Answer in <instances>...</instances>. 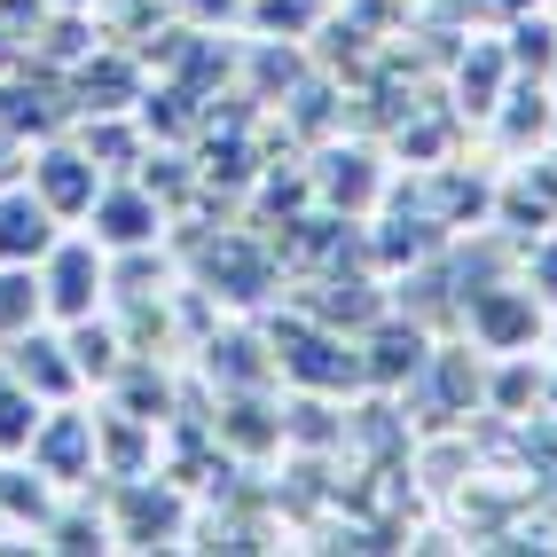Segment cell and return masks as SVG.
I'll return each instance as SVG.
<instances>
[{
    "instance_id": "cell-1",
    "label": "cell",
    "mask_w": 557,
    "mask_h": 557,
    "mask_svg": "<svg viewBox=\"0 0 557 557\" xmlns=\"http://www.w3.org/2000/svg\"><path fill=\"white\" fill-rule=\"evenodd\" d=\"M259 330H268V354H275V385H290V393H330V400L369 393V385H361V346L346 338V330H330L322 314H307L299 299H283V314L268 307V314H259Z\"/></svg>"
},
{
    "instance_id": "cell-2",
    "label": "cell",
    "mask_w": 557,
    "mask_h": 557,
    "mask_svg": "<svg viewBox=\"0 0 557 557\" xmlns=\"http://www.w3.org/2000/svg\"><path fill=\"white\" fill-rule=\"evenodd\" d=\"M102 510H110V534L119 549H189V518L197 495L181 487L173 471H141V479H95Z\"/></svg>"
},
{
    "instance_id": "cell-3",
    "label": "cell",
    "mask_w": 557,
    "mask_h": 557,
    "mask_svg": "<svg viewBox=\"0 0 557 557\" xmlns=\"http://www.w3.org/2000/svg\"><path fill=\"white\" fill-rule=\"evenodd\" d=\"M456 330L479 346V354H534L542 330H549V307L527 275H495V283H471L463 307H456Z\"/></svg>"
},
{
    "instance_id": "cell-4",
    "label": "cell",
    "mask_w": 557,
    "mask_h": 557,
    "mask_svg": "<svg viewBox=\"0 0 557 557\" xmlns=\"http://www.w3.org/2000/svg\"><path fill=\"white\" fill-rule=\"evenodd\" d=\"M40 299H48V322H79V314H102L110 307V251L87 236V228H63L40 259Z\"/></svg>"
},
{
    "instance_id": "cell-5",
    "label": "cell",
    "mask_w": 557,
    "mask_h": 557,
    "mask_svg": "<svg viewBox=\"0 0 557 557\" xmlns=\"http://www.w3.org/2000/svg\"><path fill=\"white\" fill-rule=\"evenodd\" d=\"M307 181H314V205L369 220V212L385 205V181H393V173H385V150H377V141H346V126H338L330 141H314Z\"/></svg>"
},
{
    "instance_id": "cell-6",
    "label": "cell",
    "mask_w": 557,
    "mask_h": 557,
    "mask_svg": "<svg viewBox=\"0 0 557 557\" xmlns=\"http://www.w3.org/2000/svg\"><path fill=\"white\" fill-rule=\"evenodd\" d=\"M71 79L55 63L40 55H24L9 79H0V134H16V141H48V134H71Z\"/></svg>"
},
{
    "instance_id": "cell-7",
    "label": "cell",
    "mask_w": 557,
    "mask_h": 557,
    "mask_svg": "<svg viewBox=\"0 0 557 557\" xmlns=\"http://www.w3.org/2000/svg\"><path fill=\"white\" fill-rule=\"evenodd\" d=\"M24 189L40 197L63 228H79L95 189H102V165L79 150V134H48V141H32V165H24Z\"/></svg>"
},
{
    "instance_id": "cell-8",
    "label": "cell",
    "mask_w": 557,
    "mask_h": 557,
    "mask_svg": "<svg viewBox=\"0 0 557 557\" xmlns=\"http://www.w3.org/2000/svg\"><path fill=\"white\" fill-rule=\"evenodd\" d=\"M32 463H40L63 495H79V487H95V408H87V393L79 400H55V408H40V424H32V448H24Z\"/></svg>"
},
{
    "instance_id": "cell-9",
    "label": "cell",
    "mask_w": 557,
    "mask_h": 557,
    "mask_svg": "<svg viewBox=\"0 0 557 557\" xmlns=\"http://www.w3.org/2000/svg\"><path fill=\"white\" fill-rule=\"evenodd\" d=\"M165 197L150 189L141 173H119V181H102L95 189V205H87V220L79 228L102 244V251H134V244H165Z\"/></svg>"
},
{
    "instance_id": "cell-10",
    "label": "cell",
    "mask_w": 557,
    "mask_h": 557,
    "mask_svg": "<svg viewBox=\"0 0 557 557\" xmlns=\"http://www.w3.org/2000/svg\"><path fill=\"white\" fill-rule=\"evenodd\" d=\"M432 338H440V330H424L417 314L385 307V314H377V322H369L361 338H354V346H361V385L393 400V393H400V385H408V377H417V369L432 361Z\"/></svg>"
},
{
    "instance_id": "cell-11",
    "label": "cell",
    "mask_w": 557,
    "mask_h": 557,
    "mask_svg": "<svg viewBox=\"0 0 557 557\" xmlns=\"http://www.w3.org/2000/svg\"><path fill=\"white\" fill-rule=\"evenodd\" d=\"M197 369L212 393H236V385H275V354H268V330L259 314H220L197 346Z\"/></svg>"
},
{
    "instance_id": "cell-12",
    "label": "cell",
    "mask_w": 557,
    "mask_h": 557,
    "mask_svg": "<svg viewBox=\"0 0 557 557\" xmlns=\"http://www.w3.org/2000/svg\"><path fill=\"white\" fill-rule=\"evenodd\" d=\"M63 79H71V110L95 119V110H134L141 87H150V63H141V48H126V40H102L95 55L71 63Z\"/></svg>"
},
{
    "instance_id": "cell-13",
    "label": "cell",
    "mask_w": 557,
    "mask_h": 557,
    "mask_svg": "<svg viewBox=\"0 0 557 557\" xmlns=\"http://www.w3.org/2000/svg\"><path fill=\"white\" fill-rule=\"evenodd\" d=\"M0 361L16 369V377L40 393L48 408L55 400H79L87 393V377H79V361H71V346H63V322H32V330H16V338H0Z\"/></svg>"
},
{
    "instance_id": "cell-14",
    "label": "cell",
    "mask_w": 557,
    "mask_h": 557,
    "mask_svg": "<svg viewBox=\"0 0 557 557\" xmlns=\"http://www.w3.org/2000/svg\"><path fill=\"white\" fill-rule=\"evenodd\" d=\"M487 228H503L510 244H527L542 228H557V158L534 150V158H518L510 181H495V220Z\"/></svg>"
},
{
    "instance_id": "cell-15",
    "label": "cell",
    "mask_w": 557,
    "mask_h": 557,
    "mask_svg": "<svg viewBox=\"0 0 557 557\" xmlns=\"http://www.w3.org/2000/svg\"><path fill=\"white\" fill-rule=\"evenodd\" d=\"M165 463V432L150 417H126V408H110L95 393V471L102 479H141Z\"/></svg>"
},
{
    "instance_id": "cell-16",
    "label": "cell",
    "mask_w": 557,
    "mask_h": 557,
    "mask_svg": "<svg viewBox=\"0 0 557 557\" xmlns=\"http://www.w3.org/2000/svg\"><path fill=\"white\" fill-rule=\"evenodd\" d=\"M55 236H63V220L32 197L24 181H9V189H0V268H40Z\"/></svg>"
},
{
    "instance_id": "cell-17",
    "label": "cell",
    "mask_w": 557,
    "mask_h": 557,
    "mask_svg": "<svg viewBox=\"0 0 557 557\" xmlns=\"http://www.w3.org/2000/svg\"><path fill=\"white\" fill-rule=\"evenodd\" d=\"M487 126L503 134V150H510V158L549 150V126H557V95H549V79H510Z\"/></svg>"
},
{
    "instance_id": "cell-18",
    "label": "cell",
    "mask_w": 557,
    "mask_h": 557,
    "mask_svg": "<svg viewBox=\"0 0 557 557\" xmlns=\"http://www.w3.org/2000/svg\"><path fill=\"white\" fill-rule=\"evenodd\" d=\"M40 549H55V557H102V549H119V534H110V510H102V487L63 495L55 518L40 527Z\"/></svg>"
},
{
    "instance_id": "cell-19",
    "label": "cell",
    "mask_w": 557,
    "mask_h": 557,
    "mask_svg": "<svg viewBox=\"0 0 557 557\" xmlns=\"http://www.w3.org/2000/svg\"><path fill=\"white\" fill-rule=\"evenodd\" d=\"M290 448H299V456H346V400L283 385V456Z\"/></svg>"
},
{
    "instance_id": "cell-20",
    "label": "cell",
    "mask_w": 557,
    "mask_h": 557,
    "mask_svg": "<svg viewBox=\"0 0 557 557\" xmlns=\"http://www.w3.org/2000/svg\"><path fill=\"white\" fill-rule=\"evenodd\" d=\"M55 503H63V487L32 456H0V518H9V534L40 542V527L55 518Z\"/></svg>"
},
{
    "instance_id": "cell-21",
    "label": "cell",
    "mask_w": 557,
    "mask_h": 557,
    "mask_svg": "<svg viewBox=\"0 0 557 557\" xmlns=\"http://www.w3.org/2000/svg\"><path fill=\"white\" fill-rule=\"evenodd\" d=\"M71 134H79V150L102 165V181L134 173L141 158H150V134H141L134 110H95V119H71Z\"/></svg>"
},
{
    "instance_id": "cell-22",
    "label": "cell",
    "mask_w": 557,
    "mask_h": 557,
    "mask_svg": "<svg viewBox=\"0 0 557 557\" xmlns=\"http://www.w3.org/2000/svg\"><path fill=\"white\" fill-rule=\"evenodd\" d=\"M510 79H518V71H510L503 40H471V48L456 55V119H479V126H487Z\"/></svg>"
},
{
    "instance_id": "cell-23",
    "label": "cell",
    "mask_w": 557,
    "mask_h": 557,
    "mask_svg": "<svg viewBox=\"0 0 557 557\" xmlns=\"http://www.w3.org/2000/svg\"><path fill=\"white\" fill-rule=\"evenodd\" d=\"M134 119H141V134H150V141H181V150H189V141L205 134V95H189L181 79H158V71H150Z\"/></svg>"
},
{
    "instance_id": "cell-24",
    "label": "cell",
    "mask_w": 557,
    "mask_h": 557,
    "mask_svg": "<svg viewBox=\"0 0 557 557\" xmlns=\"http://www.w3.org/2000/svg\"><path fill=\"white\" fill-rule=\"evenodd\" d=\"M534 408H542V361L534 354H487V408H479V417L518 424V417H534Z\"/></svg>"
},
{
    "instance_id": "cell-25",
    "label": "cell",
    "mask_w": 557,
    "mask_h": 557,
    "mask_svg": "<svg viewBox=\"0 0 557 557\" xmlns=\"http://www.w3.org/2000/svg\"><path fill=\"white\" fill-rule=\"evenodd\" d=\"M63 346H71V361H79L87 393H102L110 377H119V361H126V338H119V322H110V307H102V314H79V322H63Z\"/></svg>"
},
{
    "instance_id": "cell-26",
    "label": "cell",
    "mask_w": 557,
    "mask_h": 557,
    "mask_svg": "<svg viewBox=\"0 0 557 557\" xmlns=\"http://www.w3.org/2000/svg\"><path fill=\"white\" fill-rule=\"evenodd\" d=\"M503 55H510V71L518 79H549L557 71V9H518L510 24H503Z\"/></svg>"
},
{
    "instance_id": "cell-27",
    "label": "cell",
    "mask_w": 557,
    "mask_h": 557,
    "mask_svg": "<svg viewBox=\"0 0 557 557\" xmlns=\"http://www.w3.org/2000/svg\"><path fill=\"white\" fill-rule=\"evenodd\" d=\"M102 40H110V32L95 24V9H48V16H40V32H32V48H24V55H40V63L71 71L79 55H95Z\"/></svg>"
},
{
    "instance_id": "cell-28",
    "label": "cell",
    "mask_w": 557,
    "mask_h": 557,
    "mask_svg": "<svg viewBox=\"0 0 557 557\" xmlns=\"http://www.w3.org/2000/svg\"><path fill=\"white\" fill-rule=\"evenodd\" d=\"M330 0H244V40H314Z\"/></svg>"
},
{
    "instance_id": "cell-29",
    "label": "cell",
    "mask_w": 557,
    "mask_h": 557,
    "mask_svg": "<svg viewBox=\"0 0 557 557\" xmlns=\"http://www.w3.org/2000/svg\"><path fill=\"white\" fill-rule=\"evenodd\" d=\"M40 408H48V400L32 393L9 361H0V456H24V448H32V424H40Z\"/></svg>"
},
{
    "instance_id": "cell-30",
    "label": "cell",
    "mask_w": 557,
    "mask_h": 557,
    "mask_svg": "<svg viewBox=\"0 0 557 557\" xmlns=\"http://www.w3.org/2000/svg\"><path fill=\"white\" fill-rule=\"evenodd\" d=\"M48 322V299H40V268H0V338Z\"/></svg>"
},
{
    "instance_id": "cell-31",
    "label": "cell",
    "mask_w": 557,
    "mask_h": 557,
    "mask_svg": "<svg viewBox=\"0 0 557 557\" xmlns=\"http://www.w3.org/2000/svg\"><path fill=\"white\" fill-rule=\"evenodd\" d=\"M527 275L534 290H542V307H557V228H542V236H527Z\"/></svg>"
},
{
    "instance_id": "cell-32",
    "label": "cell",
    "mask_w": 557,
    "mask_h": 557,
    "mask_svg": "<svg viewBox=\"0 0 557 557\" xmlns=\"http://www.w3.org/2000/svg\"><path fill=\"white\" fill-rule=\"evenodd\" d=\"M181 24L220 32V24H244V0H181Z\"/></svg>"
},
{
    "instance_id": "cell-33",
    "label": "cell",
    "mask_w": 557,
    "mask_h": 557,
    "mask_svg": "<svg viewBox=\"0 0 557 557\" xmlns=\"http://www.w3.org/2000/svg\"><path fill=\"white\" fill-rule=\"evenodd\" d=\"M48 9H55V0H0V24H9L16 40L32 48V32H40V16H48Z\"/></svg>"
},
{
    "instance_id": "cell-34",
    "label": "cell",
    "mask_w": 557,
    "mask_h": 557,
    "mask_svg": "<svg viewBox=\"0 0 557 557\" xmlns=\"http://www.w3.org/2000/svg\"><path fill=\"white\" fill-rule=\"evenodd\" d=\"M16 63H24V40H16V32H9V24H0V79H9V71H16Z\"/></svg>"
},
{
    "instance_id": "cell-35",
    "label": "cell",
    "mask_w": 557,
    "mask_h": 557,
    "mask_svg": "<svg viewBox=\"0 0 557 557\" xmlns=\"http://www.w3.org/2000/svg\"><path fill=\"white\" fill-rule=\"evenodd\" d=\"M55 9H102V0H55Z\"/></svg>"
},
{
    "instance_id": "cell-36",
    "label": "cell",
    "mask_w": 557,
    "mask_h": 557,
    "mask_svg": "<svg viewBox=\"0 0 557 557\" xmlns=\"http://www.w3.org/2000/svg\"><path fill=\"white\" fill-rule=\"evenodd\" d=\"M542 346H549V354H557V322H549V330H542Z\"/></svg>"
},
{
    "instance_id": "cell-37",
    "label": "cell",
    "mask_w": 557,
    "mask_h": 557,
    "mask_svg": "<svg viewBox=\"0 0 557 557\" xmlns=\"http://www.w3.org/2000/svg\"><path fill=\"white\" fill-rule=\"evenodd\" d=\"M0 542H9V518H0Z\"/></svg>"
}]
</instances>
